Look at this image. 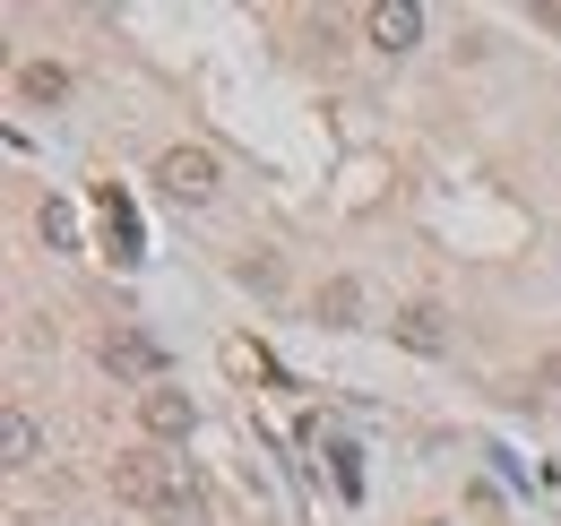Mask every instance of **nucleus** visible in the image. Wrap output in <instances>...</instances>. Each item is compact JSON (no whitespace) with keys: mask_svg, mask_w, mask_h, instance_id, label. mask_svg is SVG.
Here are the masks:
<instances>
[{"mask_svg":"<svg viewBox=\"0 0 561 526\" xmlns=\"http://www.w3.org/2000/svg\"><path fill=\"white\" fill-rule=\"evenodd\" d=\"M242 285H260V294H277V285H285V267H277V260H242Z\"/></svg>","mask_w":561,"mask_h":526,"instance_id":"nucleus-13","label":"nucleus"},{"mask_svg":"<svg viewBox=\"0 0 561 526\" xmlns=\"http://www.w3.org/2000/svg\"><path fill=\"white\" fill-rule=\"evenodd\" d=\"M104 363H113V371H130V380H147V389H156V345H147L139 329H113V336H104Z\"/></svg>","mask_w":561,"mask_h":526,"instance_id":"nucleus-8","label":"nucleus"},{"mask_svg":"<svg viewBox=\"0 0 561 526\" xmlns=\"http://www.w3.org/2000/svg\"><path fill=\"white\" fill-rule=\"evenodd\" d=\"M398 336H407L415 354H440V345H449V329H440V311H432V302H407V311H398Z\"/></svg>","mask_w":561,"mask_h":526,"instance_id":"nucleus-9","label":"nucleus"},{"mask_svg":"<svg viewBox=\"0 0 561 526\" xmlns=\"http://www.w3.org/2000/svg\"><path fill=\"white\" fill-rule=\"evenodd\" d=\"M35 458H44V432H35V423L9 405V414H0V466H9V474H26Z\"/></svg>","mask_w":561,"mask_h":526,"instance_id":"nucleus-7","label":"nucleus"},{"mask_svg":"<svg viewBox=\"0 0 561 526\" xmlns=\"http://www.w3.org/2000/svg\"><path fill=\"white\" fill-rule=\"evenodd\" d=\"M354 311H363V285H354V276H329V294H320V320H329V329H354Z\"/></svg>","mask_w":561,"mask_h":526,"instance_id":"nucleus-11","label":"nucleus"},{"mask_svg":"<svg viewBox=\"0 0 561 526\" xmlns=\"http://www.w3.org/2000/svg\"><path fill=\"white\" fill-rule=\"evenodd\" d=\"M35 233L70 251V242H78V207H70V198H44V207H35Z\"/></svg>","mask_w":561,"mask_h":526,"instance_id":"nucleus-12","label":"nucleus"},{"mask_svg":"<svg viewBox=\"0 0 561 526\" xmlns=\"http://www.w3.org/2000/svg\"><path fill=\"white\" fill-rule=\"evenodd\" d=\"M363 35H371L380 53H415L423 44V9L415 0H371V9H363Z\"/></svg>","mask_w":561,"mask_h":526,"instance_id":"nucleus-3","label":"nucleus"},{"mask_svg":"<svg viewBox=\"0 0 561 526\" xmlns=\"http://www.w3.org/2000/svg\"><path fill=\"white\" fill-rule=\"evenodd\" d=\"M139 423H147V441H191V423H199V405H191L182 389H164V380H156V389L139 397Z\"/></svg>","mask_w":561,"mask_h":526,"instance_id":"nucleus-4","label":"nucleus"},{"mask_svg":"<svg viewBox=\"0 0 561 526\" xmlns=\"http://www.w3.org/2000/svg\"><path fill=\"white\" fill-rule=\"evenodd\" d=\"M156 526H208V492H199V474H191V466H182V474H173V492L156 501Z\"/></svg>","mask_w":561,"mask_h":526,"instance_id":"nucleus-5","label":"nucleus"},{"mask_svg":"<svg viewBox=\"0 0 561 526\" xmlns=\"http://www.w3.org/2000/svg\"><path fill=\"white\" fill-rule=\"evenodd\" d=\"M173 474H182V458H113V501H130V510L156 518V501L173 492Z\"/></svg>","mask_w":561,"mask_h":526,"instance_id":"nucleus-1","label":"nucleus"},{"mask_svg":"<svg viewBox=\"0 0 561 526\" xmlns=\"http://www.w3.org/2000/svg\"><path fill=\"white\" fill-rule=\"evenodd\" d=\"M95 207H104V251H113V260L130 267V260H139V225H130V207H122V191L104 182V191H95Z\"/></svg>","mask_w":561,"mask_h":526,"instance_id":"nucleus-6","label":"nucleus"},{"mask_svg":"<svg viewBox=\"0 0 561 526\" xmlns=\"http://www.w3.org/2000/svg\"><path fill=\"white\" fill-rule=\"evenodd\" d=\"M156 182H164V198L199 207V198L216 191V156L208 147H164V156H156Z\"/></svg>","mask_w":561,"mask_h":526,"instance_id":"nucleus-2","label":"nucleus"},{"mask_svg":"<svg viewBox=\"0 0 561 526\" xmlns=\"http://www.w3.org/2000/svg\"><path fill=\"white\" fill-rule=\"evenodd\" d=\"M18 95H26V104H61V95H70V69L26 61V69H18Z\"/></svg>","mask_w":561,"mask_h":526,"instance_id":"nucleus-10","label":"nucleus"}]
</instances>
